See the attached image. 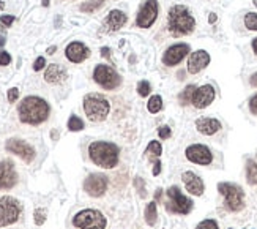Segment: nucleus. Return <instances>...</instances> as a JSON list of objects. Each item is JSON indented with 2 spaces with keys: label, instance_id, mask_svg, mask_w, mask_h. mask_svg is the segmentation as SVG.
Returning <instances> with one entry per match:
<instances>
[{
  "label": "nucleus",
  "instance_id": "obj_1",
  "mask_svg": "<svg viewBox=\"0 0 257 229\" xmlns=\"http://www.w3.org/2000/svg\"><path fill=\"white\" fill-rule=\"evenodd\" d=\"M51 113V108L48 102L40 97H25L17 106V114H19V120L27 125H40L48 120Z\"/></svg>",
  "mask_w": 257,
  "mask_h": 229
},
{
  "label": "nucleus",
  "instance_id": "obj_2",
  "mask_svg": "<svg viewBox=\"0 0 257 229\" xmlns=\"http://www.w3.org/2000/svg\"><path fill=\"white\" fill-rule=\"evenodd\" d=\"M88 157L96 166L103 169H112L118 164L120 149L107 141H93L88 145Z\"/></svg>",
  "mask_w": 257,
  "mask_h": 229
},
{
  "label": "nucleus",
  "instance_id": "obj_3",
  "mask_svg": "<svg viewBox=\"0 0 257 229\" xmlns=\"http://www.w3.org/2000/svg\"><path fill=\"white\" fill-rule=\"evenodd\" d=\"M168 25L173 36H185L194 32L196 19L185 5H173L168 13Z\"/></svg>",
  "mask_w": 257,
  "mask_h": 229
},
{
  "label": "nucleus",
  "instance_id": "obj_4",
  "mask_svg": "<svg viewBox=\"0 0 257 229\" xmlns=\"http://www.w3.org/2000/svg\"><path fill=\"white\" fill-rule=\"evenodd\" d=\"M111 105L99 94H87L84 97V113L91 122H103L107 118Z\"/></svg>",
  "mask_w": 257,
  "mask_h": 229
},
{
  "label": "nucleus",
  "instance_id": "obj_5",
  "mask_svg": "<svg viewBox=\"0 0 257 229\" xmlns=\"http://www.w3.org/2000/svg\"><path fill=\"white\" fill-rule=\"evenodd\" d=\"M219 195L224 196V206L231 212H240L245 209V191L235 183L221 182L218 183Z\"/></svg>",
  "mask_w": 257,
  "mask_h": 229
},
{
  "label": "nucleus",
  "instance_id": "obj_6",
  "mask_svg": "<svg viewBox=\"0 0 257 229\" xmlns=\"http://www.w3.org/2000/svg\"><path fill=\"white\" fill-rule=\"evenodd\" d=\"M73 225L79 229H104L107 220L96 209H84L75 215Z\"/></svg>",
  "mask_w": 257,
  "mask_h": 229
},
{
  "label": "nucleus",
  "instance_id": "obj_7",
  "mask_svg": "<svg viewBox=\"0 0 257 229\" xmlns=\"http://www.w3.org/2000/svg\"><path fill=\"white\" fill-rule=\"evenodd\" d=\"M21 215V204L13 196L0 198V228L14 225Z\"/></svg>",
  "mask_w": 257,
  "mask_h": 229
},
{
  "label": "nucleus",
  "instance_id": "obj_8",
  "mask_svg": "<svg viewBox=\"0 0 257 229\" xmlns=\"http://www.w3.org/2000/svg\"><path fill=\"white\" fill-rule=\"evenodd\" d=\"M93 81L96 82L98 86H101L104 90H114L117 87H120L122 84V78L120 75L109 65H96L93 70Z\"/></svg>",
  "mask_w": 257,
  "mask_h": 229
},
{
  "label": "nucleus",
  "instance_id": "obj_9",
  "mask_svg": "<svg viewBox=\"0 0 257 229\" xmlns=\"http://www.w3.org/2000/svg\"><path fill=\"white\" fill-rule=\"evenodd\" d=\"M168 210L172 214H178V215H188L192 210V201L186 198L181 193L178 187H171L168 188Z\"/></svg>",
  "mask_w": 257,
  "mask_h": 229
},
{
  "label": "nucleus",
  "instance_id": "obj_10",
  "mask_svg": "<svg viewBox=\"0 0 257 229\" xmlns=\"http://www.w3.org/2000/svg\"><path fill=\"white\" fill-rule=\"evenodd\" d=\"M158 10H160V5L157 0H145L139 13H137L136 25L141 27V29H149V27H152L158 17Z\"/></svg>",
  "mask_w": 257,
  "mask_h": 229
},
{
  "label": "nucleus",
  "instance_id": "obj_11",
  "mask_svg": "<svg viewBox=\"0 0 257 229\" xmlns=\"http://www.w3.org/2000/svg\"><path fill=\"white\" fill-rule=\"evenodd\" d=\"M107 177L104 174H90L84 180V191L91 198H101L107 190Z\"/></svg>",
  "mask_w": 257,
  "mask_h": 229
},
{
  "label": "nucleus",
  "instance_id": "obj_12",
  "mask_svg": "<svg viewBox=\"0 0 257 229\" xmlns=\"http://www.w3.org/2000/svg\"><path fill=\"white\" fill-rule=\"evenodd\" d=\"M5 149L10 152L17 155L19 158H22L25 163H32L35 160V149L29 142H25L22 139H16V137H11L8 139L5 144Z\"/></svg>",
  "mask_w": 257,
  "mask_h": 229
},
{
  "label": "nucleus",
  "instance_id": "obj_13",
  "mask_svg": "<svg viewBox=\"0 0 257 229\" xmlns=\"http://www.w3.org/2000/svg\"><path fill=\"white\" fill-rule=\"evenodd\" d=\"M186 158L194 163V164H200V166H207L213 161V155L212 150H210L207 145L204 144H192L189 147H186L185 150Z\"/></svg>",
  "mask_w": 257,
  "mask_h": 229
},
{
  "label": "nucleus",
  "instance_id": "obj_14",
  "mask_svg": "<svg viewBox=\"0 0 257 229\" xmlns=\"http://www.w3.org/2000/svg\"><path fill=\"white\" fill-rule=\"evenodd\" d=\"M188 54H189V44H186V43L172 44L171 48H168L166 52H164L163 63L166 67H175L188 56Z\"/></svg>",
  "mask_w": 257,
  "mask_h": 229
},
{
  "label": "nucleus",
  "instance_id": "obj_15",
  "mask_svg": "<svg viewBox=\"0 0 257 229\" xmlns=\"http://www.w3.org/2000/svg\"><path fill=\"white\" fill-rule=\"evenodd\" d=\"M17 183V172L11 160L0 161V190H11Z\"/></svg>",
  "mask_w": 257,
  "mask_h": 229
},
{
  "label": "nucleus",
  "instance_id": "obj_16",
  "mask_svg": "<svg viewBox=\"0 0 257 229\" xmlns=\"http://www.w3.org/2000/svg\"><path fill=\"white\" fill-rule=\"evenodd\" d=\"M215 97H216L215 87L210 86V84H205V86H200V87L196 89L191 103L196 109H205V108H208L210 105L213 103Z\"/></svg>",
  "mask_w": 257,
  "mask_h": 229
},
{
  "label": "nucleus",
  "instance_id": "obj_17",
  "mask_svg": "<svg viewBox=\"0 0 257 229\" xmlns=\"http://www.w3.org/2000/svg\"><path fill=\"white\" fill-rule=\"evenodd\" d=\"M65 56L70 62L73 63H82L90 57V49L84 43L81 41H73L67 46L65 49Z\"/></svg>",
  "mask_w": 257,
  "mask_h": 229
},
{
  "label": "nucleus",
  "instance_id": "obj_18",
  "mask_svg": "<svg viewBox=\"0 0 257 229\" xmlns=\"http://www.w3.org/2000/svg\"><path fill=\"white\" fill-rule=\"evenodd\" d=\"M210 63V54L204 49H199L192 52L188 59V73L191 75H197L199 71L204 70Z\"/></svg>",
  "mask_w": 257,
  "mask_h": 229
},
{
  "label": "nucleus",
  "instance_id": "obj_19",
  "mask_svg": "<svg viewBox=\"0 0 257 229\" xmlns=\"http://www.w3.org/2000/svg\"><path fill=\"white\" fill-rule=\"evenodd\" d=\"M181 180L185 183L186 191H189L191 195H194V196L204 195V190H205L204 182H202V179L197 176V174H194L192 171H186V172H183Z\"/></svg>",
  "mask_w": 257,
  "mask_h": 229
},
{
  "label": "nucleus",
  "instance_id": "obj_20",
  "mask_svg": "<svg viewBox=\"0 0 257 229\" xmlns=\"http://www.w3.org/2000/svg\"><path fill=\"white\" fill-rule=\"evenodd\" d=\"M128 17L123 11L120 10H112L106 16V19L103 22V27H104V32H117L120 30L122 27L126 24Z\"/></svg>",
  "mask_w": 257,
  "mask_h": 229
},
{
  "label": "nucleus",
  "instance_id": "obj_21",
  "mask_svg": "<svg viewBox=\"0 0 257 229\" xmlns=\"http://www.w3.org/2000/svg\"><path fill=\"white\" fill-rule=\"evenodd\" d=\"M196 128L200 134L213 136L215 133L221 130V122H219L218 118H213V117H200L196 120Z\"/></svg>",
  "mask_w": 257,
  "mask_h": 229
},
{
  "label": "nucleus",
  "instance_id": "obj_22",
  "mask_svg": "<svg viewBox=\"0 0 257 229\" xmlns=\"http://www.w3.org/2000/svg\"><path fill=\"white\" fill-rule=\"evenodd\" d=\"M67 78H68L67 70L62 65H59V63H51V65L46 68L44 81L49 82V84H62Z\"/></svg>",
  "mask_w": 257,
  "mask_h": 229
},
{
  "label": "nucleus",
  "instance_id": "obj_23",
  "mask_svg": "<svg viewBox=\"0 0 257 229\" xmlns=\"http://www.w3.org/2000/svg\"><path fill=\"white\" fill-rule=\"evenodd\" d=\"M161 153H163L161 144L158 141H150V144L147 145V149H145L147 158H149L152 163H157L160 160V157H161Z\"/></svg>",
  "mask_w": 257,
  "mask_h": 229
},
{
  "label": "nucleus",
  "instance_id": "obj_24",
  "mask_svg": "<svg viewBox=\"0 0 257 229\" xmlns=\"http://www.w3.org/2000/svg\"><path fill=\"white\" fill-rule=\"evenodd\" d=\"M158 220V210H157V203L152 201V203L147 204L145 207V222L149 226H155Z\"/></svg>",
  "mask_w": 257,
  "mask_h": 229
},
{
  "label": "nucleus",
  "instance_id": "obj_25",
  "mask_svg": "<svg viewBox=\"0 0 257 229\" xmlns=\"http://www.w3.org/2000/svg\"><path fill=\"white\" fill-rule=\"evenodd\" d=\"M196 86H192V84H189V86H186L185 87V90L181 92V94L178 95V103L181 105V106H188L191 102H192V95H194V92H196Z\"/></svg>",
  "mask_w": 257,
  "mask_h": 229
},
{
  "label": "nucleus",
  "instance_id": "obj_26",
  "mask_svg": "<svg viewBox=\"0 0 257 229\" xmlns=\"http://www.w3.org/2000/svg\"><path fill=\"white\" fill-rule=\"evenodd\" d=\"M246 179L251 185H257V164L254 160L246 161Z\"/></svg>",
  "mask_w": 257,
  "mask_h": 229
},
{
  "label": "nucleus",
  "instance_id": "obj_27",
  "mask_svg": "<svg viewBox=\"0 0 257 229\" xmlns=\"http://www.w3.org/2000/svg\"><path fill=\"white\" fill-rule=\"evenodd\" d=\"M147 108H149V113L152 114H157L163 109V98L160 95H153L150 97L149 103H147Z\"/></svg>",
  "mask_w": 257,
  "mask_h": 229
},
{
  "label": "nucleus",
  "instance_id": "obj_28",
  "mask_svg": "<svg viewBox=\"0 0 257 229\" xmlns=\"http://www.w3.org/2000/svg\"><path fill=\"white\" fill-rule=\"evenodd\" d=\"M101 6H103V0H88V2H84L79 8H81V11H84V13H93Z\"/></svg>",
  "mask_w": 257,
  "mask_h": 229
},
{
  "label": "nucleus",
  "instance_id": "obj_29",
  "mask_svg": "<svg viewBox=\"0 0 257 229\" xmlns=\"http://www.w3.org/2000/svg\"><path fill=\"white\" fill-rule=\"evenodd\" d=\"M68 130L70 131H81V130H84V122H82V118L73 114L68 118Z\"/></svg>",
  "mask_w": 257,
  "mask_h": 229
},
{
  "label": "nucleus",
  "instance_id": "obj_30",
  "mask_svg": "<svg viewBox=\"0 0 257 229\" xmlns=\"http://www.w3.org/2000/svg\"><path fill=\"white\" fill-rule=\"evenodd\" d=\"M245 27L248 30H257V13L245 14Z\"/></svg>",
  "mask_w": 257,
  "mask_h": 229
},
{
  "label": "nucleus",
  "instance_id": "obj_31",
  "mask_svg": "<svg viewBox=\"0 0 257 229\" xmlns=\"http://www.w3.org/2000/svg\"><path fill=\"white\" fill-rule=\"evenodd\" d=\"M150 92H152V86L149 81H141L139 84H137V94L141 97L145 98L147 95H150Z\"/></svg>",
  "mask_w": 257,
  "mask_h": 229
},
{
  "label": "nucleus",
  "instance_id": "obj_32",
  "mask_svg": "<svg viewBox=\"0 0 257 229\" xmlns=\"http://www.w3.org/2000/svg\"><path fill=\"white\" fill-rule=\"evenodd\" d=\"M33 220H35V225L36 226H43V223L46 222V210L38 207L35 210V214H33Z\"/></svg>",
  "mask_w": 257,
  "mask_h": 229
},
{
  "label": "nucleus",
  "instance_id": "obj_33",
  "mask_svg": "<svg viewBox=\"0 0 257 229\" xmlns=\"http://www.w3.org/2000/svg\"><path fill=\"white\" fill-rule=\"evenodd\" d=\"M196 229H219V228H218V223L215 222V220H204V222H200L197 225Z\"/></svg>",
  "mask_w": 257,
  "mask_h": 229
},
{
  "label": "nucleus",
  "instance_id": "obj_34",
  "mask_svg": "<svg viewBox=\"0 0 257 229\" xmlns=\"http://www.w3.org/2000/svg\"><path fill=\"white\" fill-rule=\"evenodd\" d=\"M158 134H160L161 139H169L171 134H172L171 126H168V125H161V126L158 128Z\"/></svg>",
  "mask_w": 257,
  "mask_h": 229
},
{
  "label": "nucleus",
  "instance_id": "obj_35",
  "mask_svg": "<svg viewBox=\"0 0 257 229\" xmlns=\"http://www.w3.org/2000/svg\"><path fill=\"white\" fill-rule=\"evenodd\" d=\"M6 97H8V102H10V103L17 102V98H19V89H17V87H11L10 90H8Z\"/></svg>",
  "mask_w": 257,
  "mask_h": 229
},
{
  "label": "nucleus",
  "instance_id": "obj_36",
  "mask_svg": "<svg viewBox=\"0 0 257 229\" xmlns=\"http://www.w3.org/2000/svg\"><path fill=\"white\" fill-rule=\"evenodd\" d=\"M134 187L137 188V191H139L141 198L145 196V187H144V179L142 177H136L134 179Z\"/></svg>",
  "mask_w": 257,
  "mask_h": 229
},
{
  "label": "nucleus",
  "instance_id": "obj_37",
  "mask_svg": "<svg viewBox=\"0 0 257 229\" xmlns=\"http://www.w3.org/2000/svg\"><path fill=\"white\" fill-rule=\"evenodd\" d=\"M11 63V56L5 51H0V67H6Z\"/></svg>",
  "mask_w": 257,
  "mask_h": 229
},
{
  "label": "nucleus",
  "instance_id": "obj_38",
  "mask_svg": "<svg viewBox=\"0 0 257 229\" xmlns=\"http://www.w3.org/2000/svg\"><path fill=\"white\" fill-rule=\"evenodd\" d=\"M46 67V59L44 57H38L33 62V70L35 71H41Z\"/></svg>",
  "mask_w": 257,
  "mask_h": 229
},
{
  "label": "nucleus",
  "instance_id": "obj_39",
  "mask_svg": "<svg viewBox=\"0 0 257 229\" xmlns=\"http://www.w3.org/2000/svg\"><path fill=\"white\" fill-rule=\"evenodd\" d=\"M0 22H2V25H5V27H10V25L14 22V16L3 14L2 17H0Z\"/></svg>",
  "mask_w": 257,
  "mask_h": 229
},
{
  "label": "nucleus",
  "instance_id": "obj_40",
  "mask_svg": "<svg viewBox=\"0 0 257 229\" xmlns=\"http://www.w3.org/2000/svg\"><path fill=\"white\" fill-rule=\"evenodd\" d=\"M250 111H251L254 115H257V94L250 100Z\"/></svg>",
  "mask_w": 257,
  "mask_h": 229
},
{
  "label": "nucleus",
  "instance_id": "obj_41",
  "mask_svg": "<svg viewBox=\"0 0 257 229\" xmlns=\"http://www.w3.org/2000/svg\"><path fill=\"white\" fill-rule=\"evenodd\" d=\"M5 41V25H2V22H0V46H3Z\"/></svg>",
  "mask_w": 257,
  "mask_h": 229
},
{
  "label": "nucleus",
  "instance_id": "obj_42",
  "mask_svg": "<svg viewBox=\"0 0 257 229\" xmlns=\"http://www.w3.org/2000/svg\"><path fill=\"white\" fill-rule=\"evenodd\" d=\"M161 172V161H157L153 164V176H160Z\"/></svg>",
  "mask_w": 257,
  "mask_h": 229
},
{
  "label": "nucleus",
  "instance_id": "obj_43",
  "mask_svg": "<svg viewBox=\"0 0 257 229\" xmlns=\"http://www.w3.org/2000/svg\"><path fill=\"white\" fill-rule=\"evenodd\" d=\"M216 19H218V16H216L215 13H210V16H208V22H210V24H215Z\"/></svg>",
  "mask_w": 257,
  "mask_h": 229
},
{
  "label": "nucleus",
  "instance_id": "obj_44",
  "mask_svg": "<svg viewBox=\"0 0 257 229\" xmlns=\"http://www.w3.org/2000/svg\"><path fill=\"white\" fill-rule=\"evenodd\" d=\"M251 84L257 87V73H254V75L251 76Z\"/></svg>",
  "mask_w": 257,
  "mask_h": 229
},
{
  "label": "nucleus",
  "instance_id": "obj_45",
  "mask_svg": "<svg viewBox=\"0 0 257 229\" xmlns=\"http://www.w3.org/2000/svg\"><path fill=\"white\" fill-rule=\"evenodd\" d=\"M253 51H254V54L257 56V38L253 40Z\"/></svg>",
  "mask_w": 257,
  "mask_h": 229
},
{
  "label": "nucleus",
  "instance_id": "obj_46",
  "mask_svg": "<svg viewBox=\"0 0 257 229\" xmlns=\"http://www.w3.org/2000/svg\"><path fill=\"white\" fill-rule=\"evenodd\" d=\"M56 51H57V48H56V46H51V48L48 49V54H49V56H52V54L56 52Z\"/></svg>",
  "mask_w": 257,
  "mask_h": 229
},
{
  "label": "nucleus",
  "instance_id": "obj_47",
  "mask_svg": "<svg viewBox=\"0 0 257 229\" xmlns=\"http://www.w3.org/2000/svg\"><path fill=\"white\" fill-rule=\"evenodd\" d=\"M43 6H49V0H43Z\"/></svg>",
  "mask_w": 257,
  "mask_h": 229
},
{
  "label": "nucleus",
  "instance_id": "obj_48",
  "mask_svg": "<svg viewBox=\"0 0 257 229\" xmlns=\"http://www.w3.org/2000/svg\"><path fill=\"white\" fill-rule=\"evenodd\" d=\"M253 2H254V5L257 6V0H253Z\"/></svg>",
  "mask_w": 257,
  "mask_h": 229
},
{
  "label": "nucleus",
  "instance_id": "obj_49",
  "mask_svg": "<svg viewBox=\"0 0 257 229\" xmlns=\"http://www.w3.org/2000/svg\"><path fill=\"white\" fill-rule=\"evenodd\" d=\"M254 161H256V164H257V157H256V160H254Z\"/></svg>",
  "mask_w": 257,
  "mask_h": 229
}]
</instances>
